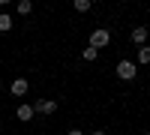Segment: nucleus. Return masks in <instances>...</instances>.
Returning a JSON list of instances; mask_svg holds the SVG:
<instances>
[{
    "label": "nucleus",
    "mask_w": 150,
    "mask_h": 135,
    "mask_svg": "<svg viewBox=\"0 0 150 135\" xmlns=\"http://www.w3.org/2000/svg\"><path fill=\"white\" fill-rule=\"evenodd\" d=\"M108 42H111V33H108V30L99 27V30H93V33H90V48H96V51H99V48H105Z\"/></svg>",
    "instance_id": "1"
},
{
    "label": "nucleus",
    "mask_w": 150,
    "mask_h": 135,
    "mask_svg": "<svg viewBox=\"0 0 150 135\" xmlns=\"http://www.w3.org/2000/svg\"><path fill=\"white\" fill-rule=\"evenodd\" d=\"M117 75L123 81H132L135 78V63H132V60H120V63H117Z\"/></svg>",
    "instance_id": "2"
},
{
    "label": "nucleus",
    "mask_w": 150,
    "mask_h": 135,
    "mask_svg": "<svg viewBox=\"0 0 150 135\" xmlns=\"http://www.w3.org/2000/svg\"><path fill=\"white\" fill-rule=\"evenodd\" d=\"M33 111H39V114H54V111H57V102H54V99H39V102L33 105Z\"/></svg>",
    "instance_id": "3"
},
{
    "label": "nucleus",
    "mask_w": 150,
    "mask_h": 135,
    "mask_svg": "<svg viewBox=\"0 0 150 135\" xmlns=\"http://www.w3.org/2000/svg\"><path fill=\"white\" fill-rule=\"evenodd\" d=\"M27 87H30L27 78H15V81H12V93H15V96H24V93H27Z\"/></svg>",
    "instance_id": "4"
},
{
    "label": "nucleus",
    "mask_w": 150,
    "mask_h": 135,
    "mask_svg": "<svg viewBox=\"0 0 150 135\" xmlns=\"http://www.w3.org/2000/svg\"><path fill=\"white\" fill-rule=\"evenodd\" d=\"M15 114H18V120H30L36 111H33V105H18V108H15Z\"/></svg>",
    "instance_id": "5"
},
{
    "label": "nucleus",
    "mask_w": 150,
    "mask_h": 135,
    "mask_svg": "<svg viewBox=\"0 0 150 135\" xmlns=\"http://www.w3.org/2000/svg\"><path fill=\"white\" fill-rule=\"evenodd\" d=\"M144 39H147V27H135V30H132V42L144 45Z\"/></svg>",
    "instance_id": "6"
},
{
    "label": "nucleus",
    "mask_w": 150,
    "mask_h": 135,
    "mask_svg": "<svg viewBox=\"0 0 150 135\" xmlns=\"http://www.w3.org/2000/svg\"><path fill=\"white\" fill-rule=\"evenodd\" d=\"M33 12V3L30 0H18V15H30Z\"/></svg>",
    "instance_id": "7"
},
{
    "label": "nucleus",
    "mask_w": 150,
    "mask_h": 135,
    "mask_svg": "<svg viewBox=\"0 0 150 135\" xmlns=\"http://www.w3.org/2000/svg\"><path fill=\"white\" fill-rule=\"evenodd\" d=\"M6 30H12V18L0 12V33H6Z\"/></svg>",
    "instance_id": "8"
},
{
    "label": "nucleus",
    "mask_w": 150,
    "mask_h": 135,
    "mask_svg": "<svg viewBox=\"0 0 150 135\" xmlns=\"http://www.w3.org/2000/svg\"><path fill=\"white\" fill-rule=\"evenodd\" d=\"M138 63H150V48H147V45L138 48Z\"/></svg>",
    "instance_id": "9"
},
{
    "label": "nucleus",
    "mask_w": 150,
    "mask_h": 135,
    "mask_svg": "<svg viewBox=\"0 0 150 135\" xmlns=\"http://www.w3.org/2000/svg\"><path fill=\"white\" fill-rule=\"evenodd\" d=\"M90 9V0H75V12H87Z\"/></svg>",
    "instance_id": "10"
},
{
    "label": "nucleus",
    "mask_w": 150,
    "mask_h": 135,
    "mask_svg": "<svg viewBox=\"0 0 150 135\" xmlns=\"http://www.w3.org/2000/svg\"><path fill=\"white\" fill-rule=\"evenodd\" d=\"M96 54H99L96 48H84V60H96Z\"/></svg>",
    "instance_id": "11"
},
{
    "label": "nucleus",
    "mask_w": 150,
    "mask_h": 135,
    "mask_svg": "<svg viewBox=\"0 0 150 135\" xmlns=\"http://www.w3.org/2000/svg\"><path fill=\"white\" fill-rule=\"evenodd\" d=\"M66 135H84V132H81V129H69Z\"/></svg>",
    "instance_id": "12"
},
{
    "label": "nucleus",
    "mask_w": 150,
    "mask_h": 135,
    "mask_svg": "<svg viewBox=\"0 0 150 135\" xmlns=\"http://www.w3.org/2000/svg\"><path fill=\"white\" fill-rule=\"evenodd\" d=\"M93 135H105V129H96V132H93Z\"/></svg>",
    "instance_id": "13"
},
{
    "label": "nucleus",
    "mask_w": 150,
    "mask_h": 135,
    "mask_svg": "<svg viewBox=\"0 0 150 135\" xmlns=\"http://www.w3.org/2000/svg\"><path fill=\"white\" fill-rule=\"evenodd\" d=\"M147 135H150V132H147Z\"/></svg>",
    "instance_id": "14"
}]
</instances>
